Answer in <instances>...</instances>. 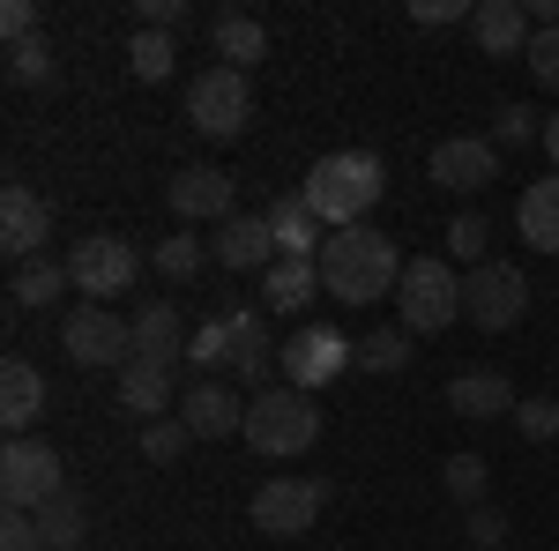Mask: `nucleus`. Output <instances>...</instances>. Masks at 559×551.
I'll use <instances>...</instances> for the list:
<instances>
[{
	"instance_id": "39",
	"label": "nucleus",
	"mask_w": 559,
	"mask_h": 551,
	"mask_svg": "<svg viewBox=\"0 0 559 551\" xmlns=\"http://www.w3.org/2000/svg\"><path fill=\"white\" fill-rule=\"evenodd\" d=\"M463 537H471L477 551H500V544H508V514H500V507H471Z\"/></svg>"
},
{
	"instance_id": "25",
	"label": "nucleus",
	"mask_w": 559,
	"mask_h": 551,
	"mask_svg": "<svg viewBox=\"0 0 559 551\" xmlns=\"http://www.w3.org/2000/svg\"><path fill=\"white\" fill-rule=\"evenodd\" d=\"M515 231L530 254H559V171L552 179H530L515 202Z\"/></svg>"
},
{
	"instance_id": "15",
	"label": "nucleus",
	"mask_w": 559,
	"mask_h": 551,
	"mask_svg": "<svg viewBox=\"0 0 559 551\" xmlns=\"http://www.w3.org/2000/svg\"><path fill=\"white\" fill-rule=\"evenodd\" d=\"M224 321H231V373L254 387V395L276 387V358H284V350L269 343V306H239V313H224Z\"/></svg>"
},
{
	"instance_id": "34",
	"label": "nucleus",
	"mask_w": 559,
	"mask_h": 551,
	"mask_svg": "<svg viewBox=\"0 0 559 551\" xmlns=\"http://www.w3.org/2000/svg\"><path fill=\"white\" fill-rule=\"evenodd\" d=\"M440 247H448L455 261H471V268H477V261H485V247H492V224H485L477 209H463L455 224H448V231H440Z\"/></svg>"
},
{
	"instance_id": "33",
	"label": "nucleus",
	"mask_w": 559,
	"mask_h": 551,
	"mask_svg": "<svg viewBox=\"0 0 559 551\" xmlns=\"http://www.w3.org/2000/svg\"><path fill=\"white\" fill-rule=\"evenodd\" d=\"M358 366H366V373H403V366H411V328H373V336L358 343Z\"/></svg>"
},
{
	"instance_id": "18",
	"label": "nucleus",
	"mask_w": 559,
	"mask_h": 551,
	"mask_svg": "<svg viewBox=\"0 0 559 551\" xmlns=\"http://www.w3.org/2000/svg\"><path fill=\"white\" fill-rule=\"evenodd\" d=\"M134 321V358H150V366H187V328H179V313H173V298H142L128 313Z\"/></svg>"
},
{
	"instance_id": "45",
	"label": "nucleus",
	"mask_w": 559,
	"mask_h": 551,
	"mask_svg": "<svg viewBox=\"0 0 559 551\" xmlns=\"http://www.w3.org/2000/svg\"><path fill=\"white\" fill-rule=\"evenodd\" d=\"M545 149H552V165H559V112L545 120Z\"/></svg>"
},
{
	"instance_id": "28",
	"label": "nucleus",
	"mask_w": 559,
	"mask_h": 551,
	"mask_svg": "<svg viewBox=\"0 0 559 551\" xmlns=\"http://www.w3.org/2000/svg\"><path fill=\"white\" fill-rule=\"evenodd\" d=\"M173 68H179L173 31H134L128 38V75L134 83H173Z\"/></svg>"
},
{
	"instance_id": "6",
	"label": "nucleus",
	"mask_w": 559,
	"mask_h": 551,
	"mask_svg": "<svg viewBox=\"0 0 559 551\" xmlns=\"http://www.w3.org/2000/svg\"><path fill=\"white\" fill-rule=\"evenodd\" d=\"M68 492V469H60V455H52V440H8L0 447V500L15 514H45L52 500Z\"/></svg>"
},
{
	"instance_id": "36",
	"label": "nucleus",
	"mask_w": 559,
	"mask_h": 551,
	"mask_svg": "<svg viewBox=\"0 0 559 551\" xmlns=\"http://www.w3.org/2000/svg\"><path fill=\"white\" fill-rule=\"evenodd\" d=\"M187 447H194V432H187L179 418H157V424H142V455H150V463H179Z\"/></svg>"
},
{
	"instance_id": "4",
	"label": "nucleus",
	"mask_w": 559,
	"mask_h": 551,
	"mask_svg": "<svg viewBox=\"0 0 559 551\" xmlns=\"http://www.w3.org/2000/svg\"><path fill=\"white\" fill-rule=\"evenodd\" d=\"M395 306H403V321H395V328H411V336H440V328H455V321H463V276H455L440 254L403 261Z\"/></svg>"
},
{
	"instance_id": "5",
	"label": "nucleus",
	"mask_w": 559,
	"mask_h": 551,
	"mask_svg": "<svg viewBox=\"0 0 559 551\" xmlns=\"http://www.w3.org/2000/svg\"><path fill=\"white\" fill-rule=\"evenodd\" d=\"M187 120H194V134H210V142H239V134L254 128V83L239 68H202L187 83Z\"/></svg>"
},
{
	"instance_id": "41",
	"label": "nucleus",
	"mask_w": 559,
	"mask_h": 551,
	"mask_svg": "<svg viewBox=\"0 0 559 551\" xmlns=\"http://www.w3.org/2000/svg\"><path fill=\"white\" fill-rule=\"evenodd\" d=\"M0 551H45V537H38V514H0Z\"/></svg>"
},
{
	"instance_id": "40",
	"label": "nucleus",
	"mask_w": 559,
	"mask_h": 551,
	"mask_svg": "<svg viewBox=\"0 0 559 551\" xmlns=\"http://www.w3.org/2000/svg\"><path fill=\"white\" fill-rule=\"evenodd\" d=\"M522 60H530V75H537V83H545V89H559V31H537Z\"/></svg>"
},
{
	"instance_id": "8",
	"label": "nucleus",
	"mask_w": 559,
	"mask_h": 551,
	"mask_svg": "<svg viewBox=\"0 0 559 551\" xmlns=\"http://www.w3.org/2000/svg\"><path fill=\"white\" fill-rule=\"evenodd\" d=\"M522 313H530V284H522L515 261H477L463 276V321L485 328V336H508Z\"/></svg>"
},
{
	"instance_id": "14",
	"label": "nucleus",
	"mask_w": 559,
	"mask_h": 551,
	"mask_svg": "<svg viewBox=\"0 0 559 551\" xmlns=\"http://www.w3.org/2000/svg\"><path fill=\"white\" fill-rule=\"evenodd\" d=\"M45 239H52V202H45L38 187H23V179H15V187L0 194V254L23 268V261L45 254Z\"/></svg>"
},
{
	"instance_id": "32",
	"label": "nucleus",
	"mask_w": 559,
	"mask_h": 551,
	"mask_svg": "<svg viewBox=\"0 0 559 551\" xmlns=\"http://www.w3.org/2000/svg\"><path fill=\"white\" fill-rule=\"evenodd\" d=\"M187 366H194V373H210V381L231 366V321H224V313L194 328V343H187Z\"/></svg>"
},
{
	"instance_id": "27",
	"label": "nucleus",
	"mask_w": 559,
	"mask_h": 551,
	"mask_svg": "<svg viewBox=\"0 0 559 551\" xmlns=\"http://www.w3.org/2000/svg\"><path fill=\"white\" fill-rule=\"evenodd\" d=\"M60 291H75V276H68V261H52V254L23 261V268H15V284H8L15 306H52Z\"/></svg>"
},
{
	"instance_id": "12",
	"label": "nucleus",
	"mask_w": 559,
	"mask_h": 551,
	"mask_svg": "<svg viewBox=\"0 0 559 551\" xmlns=\"http://www.w3.org/2000/svg\"><path fill=\"white\" fill-rule=\"evenodd\" d=\"M231 202H239V179L224 165H179L173 179H165V209L179 216V224H202V216H216V224H231Z\"/></svg>"
},
{
	"instance_id": "31",
	"label": "nucleus",
	"mask_w": 559,
	"mask_h": 551,
	"mask_svg": "<svg viewBox=\"0 0 559 551\" xmlns=\"http://www.w3.org/2000/svg\"><path fill=\"white\" fill-rule=\"evenodd\" d=\"M440 484H448V500H455V507H485V484H492V469H485V455H448Z\"/></svg>"
},
{
	"instance_id": "35",
	"label": "nucleus",
	"mask_w": 559,
	"mask_h": 551,
	"mask_svg": "<svg viewBox=\"0 0 559 551\" xmlns=\"http://www.w3.org/2000/svg\"><path fill=\"white\" fill-rule=\"evenodd\" d=\"M202 261H210V247H202V239H187V231H173V239H157V276H173V284H187V276H202Z\"/></svg>"
},
{
	"instance_id": "26",
	"label": "nucleus",
	"mask_w": 559,
	"mask_h": 551,
	"mask_svg": "<svg viewBox=\"0 0 559 551\" xmlns=\"http://www.w3.org/2000/svg\"><path fill=\"white\" fill-rule=\"evenodd\" d=\"M313 298H321V261L276 254V268L261 276V306H269V313H306Z\"/></svg>"
},
{
	"instance_id": "43",
	"label": "nucleus",
	"mask_w": 559,
	"mask_h": 551,
	"mask_svg": "<svg viewBox=\"0 0 559 551\" xmlns=\"http://www.w3.org/2000/svg\"><path fill=\"white\" fill-rule=\"evenodd\" d=\"M187 23V0H142V31H179Z\"/></svg>"
},
{
	"instance_id": "24",
	"label": "nucleus",
	"mask_w": 559,
	"mask_h": 551,
	"mask_svg": "<svg viewBox=\"0 0 559 551\" xmlns=\"http://www.w3.org/2000/svg\"><path fill=\"white\" fill-rule=\"evenodd\" d=\"M210 45H216V68H254V60H269V23L261 15H247V8H224L210 23Z\"/></svg>"
},
{
	"instance_id": "16",
	"label": "nucleus",
	"mask_w": 559,
	"mask_h": 551,
	"mask_svg": "<svg viewBox=\"0 0 559 551\" xmlns=\"http://www.w3.org/2000/svg\"><path fill=\"white\" fill-rule=\"evenodd\" d=\"M194 440H224V432H247V395L239 387H224V381H194L187 395H179V410H173Z\"/></svg>"
},
{
	"instance_id": "21",
	"label": "nucleus",
	"mask_w": 559,
	"mask_h": 551,
	"mask_svg": "<svg viewBox=\"0 0 559 551\" xmlns=\"http://www.w3.org/2000/svg\"><path fill=\"white\" fill-rule=\"evenodd\" d=\"M179 366H150V358H134L128 373H120V410H134V418H165V410H179Z\"/></svg>"
},
{
	"instance_id": "10",
	"label": "nucleus",
	"mask_w": 559,
	"mask_h": 551,
	"mask_svg": "<svg viewBox=\"0 0 559 551\" xmlns=\"http://www.w3.org/2000/svg\"><path fill=\"white\" fill-rule=\"evenodd\" d=\"M329 507V484L321 477H269L254 492V529L261 537H306Z\"/></svg>"
},
{
	"instance_id": "17",
	"label": "nucleus",
	"mask_w": 559,
	"mask_h": 551,
	"mask_svg": "<svg viewBox=\"0 0 559 551\" xmlns=\"http://www.w3.org/2000/svg\"><path fill=\"white\" fill-rule=\"evenodd\" d=\"M471 38H477V52H485V60H522V52H530V38H537L530 0H477Z\"/></svg>"
},
{
	"instance_id": "3",
	"label": "nucleus",
	"mask_w": 559,
	"mask_h": 551,
	"mask_svg": "<svg viewBox=\"0 0 559 551\" xmlns=\"http://www.w3.org/2000/svg\"><path fill=\"white\" fill-rule=\"evenodd\" d=\"M254 455H269V463H292V455H306L313 440H321V403L306 395V387H261V395H247V432H239Z\"/></svg>"
},
{
	"instance_id": "42",
	"label": "nucleus",
	"mask_w": 559,
	"mask_h": 551,
	"mask_svg": "<svg viewBox=\"0 0 559 551\" xmlns=\"http://www.w3.org/2000/svg\"><path fill=\"white\" fill-rule=\"evenodd\" d=\"M0 38L31 45V38H38V8H31V0H8V8H0Z\"/></svg>"
},
{
	"instance_id": "23",
	"label": "nucleus",
	"mask_w": 559,
	"mask_h": 551,
	"mask_svg": "<svg viewBox=\"0 0 559 551\" xmlns=\"http://www.w3.org/2000/svg\"><path fill=\"white\" fill-rule=\"evenodd\" d=\"M210 261H224V268H276V231H269V216H231L224 231L210 239Z\"/></svg>"
},
{
	"instance_id": "9",
	"label": "nucleus",
	"mask_w": 559,
	"mask_h": 551,
	"mask_svg": "<svg viewBox=\"0 0 559 551\" xmlns=\"http://www.w3.org/2000/svg\"><path fill=\"white\" fill-rule=\"evenodd\" d=\"M68 276H75V291L90 306H105V298H120L142 276V254H134V239H120V231H90V239H75V254H68Z\"/></svg>"
},
{
	"instance_id": "30",
	"label": "nucleus",
	"mask_w": 559,
	"mask_h": 551,
	"mask_svg": "<svg viewBox=\"0 0 559 551\" xmlns=\"http://www.w3.org/2000/svg\"><path fill=\"white\" fill-rule=\"evenodd\" d=\"M8 83H23V89H52L60 83V52H52V38H31V45H8Z\"/></svg>"
},
{
	"instance_id": "38",
	"label": "nucleus",
	"mask_w": 559,
	"mask_h": 551,
	"mask_svg": "<svg viewBox=\"0 0 559 551\" xmlns=\"http://www.w3.org/2000/svg\"><path fill=\"white\" fill-rule=\"evenodd\" d=\"M515 424H522V440H559V403L530 395V403H515Z\"/></svg>"
},
{
	"instance_id": "13",
	"label": "nucleus",
	"mask_w": 559,
	"mask_h": 551,
	"mask_svg": "<svg viewBox=\"0 0 559 551\" xmlns=\"http://www.w3.org/2000/svg\"><path fill=\"white\" fill-rule=\"evenodd\" d=\"M426 171L448 194H485L500 179V149H492V134H448V142H432Z\"/></svg>"
},
{
	"instance_id": "44",
	"label": "nucleus",
	"mask_w": 559,
	"mask_h": 551,
	"mask_svg": "<svg viewBox=\"0 0 559 551\" xmlns=\"http://www.w3.org/2000/svg\"><path fill=\"white\" fill-rule=\"evenodd\" d=\"M411 15H418V23H463V15H477V8H463V0H418Z\"/></svg>"
},
{
	"instance_id": "11",
	"label": "nucleus",
	"mask_w": 559,
	"mask_h": 551,
	"mask_svg": "<svg viewBox=\"0 0 559 551\" xmlns=\"http://www.w3.org/2000/svg\"><path fill=\"white\" fill-rule=\"evenodd\" d=\"M344 366H358V343H344V328H329V321H306L299 336L284 343V387H329Z\"/></svg>"
},
{
	"instance_id": "2",
	"label": "nucleus",
	"mask_w": 559,
	"mask_h": 551,
	"mask_svg": "<svg viewBox=\"0 0 559 551\" xmlns=\"http://www.w3.org/2000/svg\"><path fill=\"white\" fill-rule=\"evenodd\" d=\"M299 194L313 202V216H321L329 231H350V224H366V209L388 194V171H381L373 149H336V157H321V165L306 171Z\"/></svg>"
},
{
	"instance_id": "1",
	"label": "nucleus",
	"mask_w": 559,
	"mask_h": 551,
	"mask_svg": "<svg viewBox=\"0 0 559 551\" xmlns=\"http://www.w3.org/2000/svg\"><path fill=\"white\" fill-rule=\"evenodd\" d=\"M403 284V254L381 224H350V231H329L321 239V291L344 298V306H381Z\"/></svg>"
},
{
	"instance_id": "20",
	"label": "nucleus",
	"mask_w": 559,
	"mask_h": 551,
	"mask_svg": "<svg viewBox=\"0 0 559 551\" xmlns=\"http://www.w3.org/2000/svg\"><path fill=\"white\" fill-rule=\"evenodd\" d=\"M38 418H45V373L31 358H8L0 366V424H8V440H31Z\"/></svg>"
},
{
	"instance_id": "7",
	"label": "nucleus",
	"mask_w": 559,
	"mask_h": 551,
	"mask_svg": "<svg viewBox=\"0 0 559 551\" xmlns=\"http://www.w3.org/2000/svg\"><path fill=\"white\" fill-rule=\"evenodd\" d=\"M60 350L75 358V366H112V373H128L134 366V321H120L112 306H68V321H60Z\"/></svg>"
},
{
	"instance_id": "19",
	"label": "nucleus",
	"mask_w": 559,
	"mask_h": 551,
	"mask_svg": "<svg viewBox=\"0 0 559 551\" xmlns=\"http://www.w3.org/2000/svg\"><path fill=\"white\" fill-rule=\"evenodd\" d=\"M448 410H455V418H477V424H492V418H515V381H508L500 366H477V373H455V381H448Z\"/></svg>"
},
{
	"instance_id": "29",
	"label": "nucleus",
	"mask_w": 559,
	"mask_h": 551,
	"mask_svg": "<svg viewBox=\"0 0 559 551\" xmlns=\"http://www.w3.org/2000/svg\"><path fill=\"white\" fill-rule=\"evenodd\" d=\"M38 537H45V551H83V537H90V507L75 500V492H60V500L38 514Z\"/></svg>"
},
{
	"instance_id": "22",
	"label": "nucleus",
	"mask_w": 559,
	"mask_h": 551,
	"mask_svg": "<svg viewBox=\"0 0 559 551\" xmlns=\"http://www.w3.org/2000/svg\"><path fill=\"white\" fill-rule=\"evenodd\" d=\"M269 231H276V254H292V261H321V239H329V224L313 216L306 194H276L269 202Z\"/></svg>"
},
{
	"instance_id": "37",
	"label": "nucleus",
	"mask_w": 559,
	"mask_h": 551,
	"mask_svg": "<svg viewBox=\"0 0 559 551\" xmlns=\"http://www.w3.org/2000/svg\"><path fill=\"white\" fill-rule=\"evenodd\" d=\"M530 134H545V112H530V105H500L492 112V149H515Z\"/></svg>"
}]
</instances>
